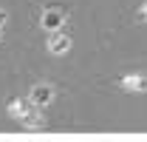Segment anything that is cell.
<instances>
[{
	"instance_id": "obj_1",
	"label": "cell",
	"mask_w": 147,
	"mask_h": 142,
	"mask_svg": "<svg viewBox=\"0 0 147 142\" xmlns=\"http://www.w3.org/2000/svg\"><path fill=\"white\" fill-rule=\"evenodd\" d=\"M62 23H65V12H59V9H48L42 14V29H48V31L62 29Z\"/></svg>"
},
{
	"instance_id": "obj_2",
	"label": "cell",
	"mask_w": 147,
	"mask_h": 142,
	"mask_svg": "<svg viewBox=\"0 0 147 142\" xmlns=\"http://www.w3.org/2000/svg\"><path fill=\"white\" fill-rule=\"evenodd\" d=\"M51 97H54V91L48 88V85H34V91H31V102L34 105H48Z\"/></svg>"
},
{
	"instance_id": "obj_4",
	"label": "cell",
	"mask_w": 147,
	"mask_h": 142,
	"mask_svg": "<svg viewBox=\"0 0 147 142\" xmlns=\"http://www.w3.org/2000/svg\"><path fill=\"white\" fill-rule=\"evenodd\" d=\"M147 80L144 77H127V80H122V88H144Z\"/></svg>"
},
{
	"instance_id": "obj_5",
	"label": "cell",
	"mask_w": 147,
	"mask_h": 142,
	"mask_svg": "<svg viewBox=\"0 0 147 142\" xmlns=\"http://www.w3.org/2000/svg\"><path fill=\"white\" fill-rule=\"evenodd\" d=\"M3 23H6V14H3V12H0V26H3Z\"/></svg>"
},
{
	"instance_id": "obj_3",
	"label": "cell",
	"mask_w": 147,
	"mask_h": 142,
	"mask_svg": "<svg viewBox=\"0 0 147 142\" xmlns=\"http://www.w3.org/2000/svg\"><path fill=\"white\" fill-rule=\"evenodd\" d=\"M68 46H71V40H68L65 34H54L51 40H48V48H51L54 54H65V51H68Z\"/></svg>"
},
{
	"instance_id": "obj_6",
	"label": "cell",
	"mask_w": 147,
	"mask_h": 142,
	"mask_svg": "<svg viewBox=\"0 0 147 142\" xmlns=\"http://www.w3.org/2000/svg\"><path fill=\"white\" fill-rule=\"evenodd\" d=\"M139 17H144V20H147V9H144V12H142V14H139Z\"/></svg>"
}]
</instances>
